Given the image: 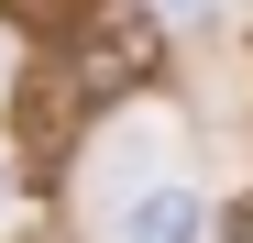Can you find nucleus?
Returning a JSON list of instances; mask_svg holds the SVG:
<instances>
[{
    "instance_id": "20e7f679",
    "label": "nucleus",
    "mask_w": 253,
    "mask_h": 243,
    "mask_svg": "<svg viewBox=\"0 0 253 243\" xmlns=\"http://www.w3.org/2000/svg\"><path fill=\"white\" fill-rule=\"evenodd\" d=\"M88 11H99V0H0V22H22V33H55V45H66Z\"/></svg>"
},
{
    "instance_id": "f03ea898",
    "label": "nucleus",
    "mask_w": 253,
    "mask_h": 243,
    "mask_svg": "<svg viewBox=\"0 0 253 243\" xmlns=\"http://www.w3.org/2000/svg\"><path fill=\"white\" fill-rule=\"evenodd\" d=\"M77 77H44V89H22V111H11V133H22V155H33V177H55L66 166V144H77Z\"/></svg>"
},
{
    "instance_id": "7ed1b4c3",
    "label": "nucleus",
    "mask_w": 253,
    "mask_h": 243,
    "mask_svg": "<svg viewBox=\"0 0 253 243\" xmlns=\"http://www.w3.org/2000/svg\"><path fill=\"white\" fill-rule=\"evenodd\" d=\"M187 232H198V199L176 177H165V188H132V210L110 221V243H187Z\"/></svg>"
},
{
    "instance_id": "423d86ee",
    "label": "nucleus",
    "mask_w": 253,
    "mask_h": 243,
    "mask_svg": "<svg viewBox=\"0 0 253 243\" xmlns=\"http://www.w3.org/2000/svg\"><path fill=\"white\" fill-rule=\"evenodd\" d=\"M154 11H165V22H187V11H209V0H154Z\"/></svg>"
},
{
    "instance_id": "39448f33",
    "label": "nucleus",
    "mask_w": 253,
    "mask_h": 243,
    "mask_svg": "<svg viewBox=\"0 0 253 243\" xmlns=\"http://www.w3.org/2000/svg\"><path fill=\"white\" fill-rule=\"evenodd\" d=\"M231 243H253V188H242V210H231Z\"/></svg>"
},
{
    "instance_id": "f257e3e1",
    "label": "nucleus",
    "mask_w": 253,
    "mask_h": 243,
    "mask_svg": "<svg viewBox=\"0 0 253 243\" xmlns=\"http://www.w3.org/2000/svg\"><path fill=\"white\" fill-rule=\"evenodd\" d=\"M154 66H165V11H154V0H99V11L66 33V77H77L88 100L143 89Z\"/></svg>"
}]
</instances>
